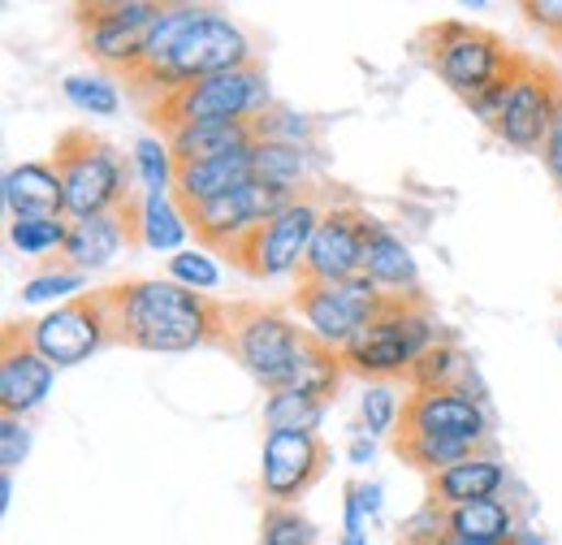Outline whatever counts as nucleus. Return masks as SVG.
<instances>
[{"instance_id": "obj_11", "label": "nucleus", "mask_w": 562, "mask_h": 545, "mask_svg": "<svg viewBox=\"0 0 562 545\" xmlns=\"http://www.w3.org/2000/svg\"><path fill=\"white\" fill-rule=\"evenodd\" d=\"M26 342L53 364V368H74V364H87L100 346L113 342V325H109V312H104V299L100 290L91 294H78L61 308H48L44 316H31V321H18Z\"/></svg>"}, {"instance_id": "obj_44", "label": "nucleus", "mask_w": 562, "mask_h": 545, "mask_svg": "<svg viewBox=\"0 0 562 545\" xmlns=\"http://www.w3.org/2000/svg\"><path fill=\"white\" fill-rule=\"evenodd\" d=\"M355 489H359L363 515H368V520H372V515H381V498H385V489H381L376 480H355Z\"/></svg>"}, {"instance_id": "obj_3", "label": "nucleus", "mask_w": 562, "mask_h": 545, "mask_svg": "<svg viewBox=\"0 0 562 545\" xmlns=\"http://www.w3.org/2000/svg\"><path fill=\"white\" fill-rule=\"evenodd\" d=\"M53 165L66 191V216L82 221V216H100V212H122L135 204L131 196V178L135 165H126V156L104 143L100 135L74 126L57 138L53 147Z\"/></svg>"}, {"instance_id": "obj_46", "label": "nucleus", "mask_w": 562, "mask_h": 545, "mask_svg": "<svg viewBox=\"0 0 562 545\" xmlns=\"http://www.w3.org/2000/svg\"><path fill=\"white\" fill-rule=\"evenodd\" d=\"M13 502V472H0V511H9Z\"/></svg>"}, {"instance_id": "obj_30", "label": "nucleus", "mask_w": 562, "mask_h": 545, "mask_svg": "<svg viewBox=\"0 0 562 545\" xmlns=\"http://www.w3.org/2000/svg\"><path fill=\"white\" fill-rule=\"evenodd\" d=\"M394 446H398V455H403L412 468H420L428 477H437L441 468H450V464L476 455V446H468V442H450V437H432V433H407V429L394 433Z\"/></svg>"}, {"instance_id": "obj_17", "label": "nucleus", "mask_w": 562, "mask_h": 545, "mask_svg": "<svg viewBox=\"0 0 562 545\" xmlns=\"http://www.w3.org/2000/svg\"><path fill=\"white\" fill-rule=\"evenodd\" d=\"M57 368L26 342L22 325L9 321L4 338H0V408L4 415H31L48 394H53Z\"/></svg>"}, {"instance_id": "obj_18", "label": "nucleus", "mask_w": 562, "mask_h": 545, "mask_svg": "<svg viewBox=\"0 0 562 545\" xmlns=\"http://www.w3.org/2000/svg\"><path fill=\"white\" fill-rule=\"evenodd\" d=\"M131 243H139V204L70 221V238H66L61 260L78 272L109 269L122 256V247H131Z\"/></svg>"}, {"instance_id": "obj_21", "label": "nucleus", "mask_w": 562, "mask_h": 545, "mask_svg": "<svg viewBox=\"0 0 562 545\" xmlns=\"http://www.w3.org/2000/svg\"><path fill=\"white\" fill-rule=\"evenodd\" d=\"M502 485H506V464L490 451H476V455L441 468L437 477H428V498L441 507H468L481 498H497Z\"/></svg>"}, {"instance_id": "obj_48", "label": "nucleus", "mask_w": 562, "mask_h": 545, "mask_svg": "<svg viewBox=\"0 0 562 545\" xmlns=\"http://www.w3.org/2000/svg\"><path fill=\"white\" fill-rule=\"evenodd\" d=\"M559 74H562V69H559Z\"/></svg>"}, {"instance_id": "obj_20", "label": "nucleus", "mask_w": 562, "mask_h": 545, "mask_svg": "<svg viewBox=\"0 0 562 545\" xmlns=\"http://www.w3.org/2000/svg\"><path fill=\"white\" fill-rule=\"evenodd\" d=\"M363 277H372L390 299L420 303V265H416L412 247L376 216H372L368 247H363Z\"/></svg>"}, {"instance_id": "obj_38", "label": "nucleus", "mask_w": 562, "mask_h": 545, "mask_svg": "<svg viewBox=\"0 0 562 545\" xmlns=\"http://www.w3.org/2000/svg\"><path fill=\"white\" fill-rule=\"evenodd\" d=\"M31 424L22 415H4L0 420V472H18L31 459Z\"/></svg>"}, {"instance_id": "obj_45", "label": "nucleus", "mask_w": 562, "mask_h": 545, "mask_svg": "<svg viewBox=\"0 0 562 545\" xmlns=\"http://www.w3.org/2000/svg\"><path fill=\"white\" fill-rule=\"evenodd\" d=\"M372 451H376V446H372V437H368L363 429H355V437H351V464H368V459H372Z\"/></svg>"}, {"instance_id": "obj_43", "label": "nucleus", "mask_w": 562, "mask_h": 545, "mask_svg": "<svg viewBox=\"0 0 562 545\" xmlns=\"http://www.w3.org/2000/svg\"><path fill=\"white\" fill-rule=\"evenodd\" d=\"M541 160H546L550 178L559 182V191H562V104H559V113H554V126H550V135H546V147H541Z\"/></svg>"}, {"instance_id": "obj_33", "label": "nucleus", "mask_w": 562, "mask_h": 545, "mask_svg": "<svg viewBox=\"0 0 562 545\" xmlns=\"http://www.w3.org/2000/svg\"><path fill=\"white\" fill-rule=\"evenodd\" d=\"M135 174L143 182V196H173V178H178V160L169 152L165 135H143L135 143V156H131Z\"/></svg>"}, {"instance_id": "obj_10", "label": "nucleus", "mask_w": 562, "mask_h": 545, "mask_svg": "<svg viewBox=\"0 0 562 545\" xmlns=\"http://www.w3.org/2000/svg\"><path fill=\"white\" fill-rule=\"evenodd\" d=\"M562 104V74L546 62L519 57V66L510 74L502 113L493 122V135L515 152H541L546 135L554 126V113Z\"/></svg>"}, {"instance_id": "obj_25", "label": "nucleus", "mask_w": 562, "mask_h": 545, "mask_svg": "<svg viewBox=\"0 0 562 545\" xmlns=\"http://www.w3.org/2000/svg\"><path fill=\"white\" fill-rule=\"evenodd\" d=\"M191 238V216L178 204V196H143L139 200V243L151 252L178 256L187 252Z\"/></svg>"}, {"instance_id": "obj_23", "label": "nucleus", "mask_w": 562, "mask_h": 545, "mask_svg": "<svg viewBox=\"0 0 562 545\" xmlns=\"http://www.w3.org/2000/svg\"><path fill=\"white\" fill-rule=\"evenodd\" d=\"M446 533L476 545H510L515 542V511L502 498H481L468 507H446Z\"/></svg>"}, {"instance_id": "obj_2", "label": "nucleus", "mask_w": 562, "mask_h": 545, "mask_svg": "<svg viewBox=\"0 0 562 545\" xmlns=\"http://www.w3.org/2000/svg\"><path fill=\"white\" fill-rule=\"evenodd\" d=\"M100 299L113 325V342L135 351L187 355L195 346L225 338V308L169 277H131L104 286Z\"/></svg>"}, {"instance_id": "obj_41", "label": "nucleus", "mask_w": 562, "mask_h": 545, "mask_svg": "<svg viewBox=\"0 0 562 545\" xmlns=\"http://www.w3.org/2000/svg\"><path fill=\"white\" fill-rule=\"evenodd\" d=\"M363 502H359V489L347 485V493H342V545H368L363 542Z\"/></svg>"}, {"instance_id": "obj_15", "label": "nucleus", "mask_w": 562, "mask_h": 545, "mask_svg": "<svg viewBox=\"0 0 562 545\" xmlns=\"http://www.w3.org/2000/svg\"><path fill=\"white\" fill-rule=\"evenodd\" d=\"M372 216L355 204L325 208L299 281H351L363 272V247H368Z\"/></svg>"}, {"instance_id": "obj_31", "label": "nucleus", "mask_w": 562, "mask_h": 545, "mask_svg": "<svg viewBox=\"0 0 562 545\" xmlns=\"http://www.w3.org/2000/svg\"><path fill=\"white\" fill-rule=\"evenodd\" d=\"M70 238V216H9V243L22 256H61Z\"/></svg>"}, {"instance_id": "obj_35", "label": "nucleus", "mask_w": 562, "mask_h": 545, "mask_svg": "<svg viewBox=\"0 0 562 545\" xmlns=\"http://www.w3.org/2000/svg\"><path fill=\"white\" fill-rule=\"evenodd\" d=\"M165 277L178 281V286H187V290H195V294H209V290L221 286L216 252H209V247H187V252H178V256L165 260Z\"/></svg>"}, {"instance_id": "obj_26", "label": "nucleus", "mask_w": 562, "mask_h": 545, "mask_svg": "<svg viewBox=\"0 0 562 545\" xmlns=\"http://www.w3.org/2000/svg\"><path fill=\"white\" fill-rule=\"evenodd\" d=\"M342 377H347L342 351H329V346H321V342H307L303 355H299V364H294V372H290V381H285V390H299V394H307V399L329 403V399L338 394Z\"/></svg>"}, {"instance_id": "obj_16", "label": "nucleus", "mask_w": 562, "mask_h": 545, "mask_svg": "<svg viewBox=\"0 0 562 545\" xmlns=\"http://www.w3.org/2000/svg\"><path fill=\"white\" fill-rule=\"evenodd\" d=\"M407 433H432L468 446H485L490 437V411L472 390H412L403 411Z\"/></svg>"}, {"instance_id": "obj_7", "label": "nucleus", "mask_w": 562, "mask_h": 545, "mask_svg": "<svg viewBox=\"0 0 562 545\" xmlns=\"http://www.w3.org/2000/svg\"><path fill=\"white\" fill-rule=\"evenodd\" d=\"M437 342L446 338L437 334V321L428 316L424 303L390 299V308L342 351V364L363 381H394V377H407L412 364Z\"/></svg>"}, {"instance_id": "obj_8", "label": "nucleus", "mask_w": 562, "mask_h": 545, "mask_svg": "<svg viewBox=\"0 0 562 545\" xmlns=\"http://www.w3.org/2000/svg\"><path fill=\"white\" fill-rule=\"evenodd\" d=\"M390 308V294L372 277H351V281H299L290 294V312L307 330V338L347 351L381 312Z\"/></svg>"}, {"instance_id": "obj_34", "label": "nucleus", "mask_w": 562, "mask_h": 545, "mask_svg": "<svg viewBox=\"0 0 562 545\" xmlns=\"http://www.w3.org/2000/svg\"><path fill=\"white\" fill-rule=\"evenodd\" d=\"M61 91L78 113H91V118H113L122 109V91L104 74H66Z\"/></svg>"}, {"instance_id": "obj_6", "label": "nucleus", "mask_w": 562, "mask_h": 545, "mask_svg": "<svg viewBox=\"0 0 562 545\" xmlns=\"http://www.w3.org/2000/svg\"><path fill=\"white\" fill-rule=\"evenodd\" d=\"M265 113H269V78L256 62L187 82L151 104V118L160 122L165 135L178 126H204V122H256Z\"/></svg>"}, {"instance_id": "obj_32", "label": "nucleus", "mask_w": 562, "mask_h": 545, "mask_svg": "<svg viewBox=\"0 0 562 545\" xmlns=\"http://www.w3.org/2000/svg\"><path fill=\"white\" fill-rule=\"evenodd\" d=\"M403 411L407 399L390 386V381H368L363 394H359V424L368 437H390L403 429Z\"/></svg>"}, {"instance_id": "obj_42", "label": "nucleus", "mask_w": 562, "mask_h": 545, "mask_svg": "<svg viewBox=\"0 0 562 545\" xmlns=\"http://www.w3.org/2000/svg\"><path fill=\"white\" fill-rule=\"evenodd\" d=\"M524 13H528V22H532V26H541V31H550L554 40H562V4H550V0H528V4H524Z\"/></svg>"}, {"instance_id": "obj_37", "label": "nucleus", "mask_w": 562, "mask_h": 545, "mask_svg": "<svg viewBox=\"0 0 562 545\" xmlns=\"http://www.w3.org/2000/svg\"><path fill=\"white\" fill-rule=\"evenodd\" d=\"M82 286H87V272L70 269V265L44 269L22 281V303H53V308H61V303H70V299L82 294Z\"/></svg>"}, {"instance_id": "obj_4", "label": "nucleus", "mask_w": 562, "mask_h": 545, "mask_svg": "<svg viewBox=\"0 0 562 545\" xmlns=\"http://www.w3.org/2000/svg\"><path fill=\"white\" fill-rule=\"evenodd\" d=\"M307 330L294 312L269 308V303H229L225 308V338L221 346L265 386L281 390L307 346Z\"/></svg>"}, {"instance_id": "obj_9", "label": "nucleus", "mask_w": 562, "mask_h": 545, "mask_svg": "<svg viewBox=\"0 0 562 545\" xmlns=\"http://www.w3.org/2000/svg\"><path fill=\"white\" fill-rule=\"evenodd\" d=\"M325 208L312 196H299L294 204L278 212L269 225H260L251 238H243L229 260L256 281H278V277H303V260L312 247V234L321 225Z\"/></svg>"}, {"instance_id": "obj_28", "label": "nucleus", "mask_w": 562, "mask_h": 545, "mask_svg": "<svg viewBox=\"0 0 562 545\" xmlns=\"http://www.w3.org/2000/svg\"><path fill=\"white\" fill-rule=\"evenodd\" d=\"M256 178L299 196L307 187V152L278 138H256Z\"/></svg>"}, {"instance_id": "obj_39", "label": "nucleus", "mask_w": 562, "mask_h": 545, "mask_svg": "<svg viewBox=\"0 0 562 545\" xmlns=\"http://www.w3.org/2000/svg\"><path fill=\"white\" fill-rule=\"evenodd\" d=\"M251 126H256V138H278V143H294V147H303L312 138V122L299 118V113H290V109H269Z\"/></svg>"}, {"instance_id": "obj_29", "label": "nucleus", "mask_w": 562, "mask_h": 545, "mask_svg": "<svg viewBox=\"0 0 562 545\" xmlns=\"http://www.w3.org/2000/svg\"><path fill=\"white\" fill-rule=\"evenodd\" d=\"M325 420V403L299 390H269L265 394V429L269 433H316Z\"/></svg>"}, {"instance_id": "obj_22", "label": "nucleus", "mask_w": 562, "mask_h": 545, "mask_svg": "<svg viewBox=\"0 0 562 545\" xmlns=\"http://www.w3.org/2000/svg\"><path fill=\"white\" fill-rule=\"evenodd\" d=\"M9 216H66V191L53 160H26L4 174Z\"/></svg>"}, {"instance_id": "obj_47", "label": "nucleus", "mask_w": 562, "mask_h": 545, "mask_svg": "<svg viewBox=\"0 0 562 545\" xmlns=\"http://www.w3.org/2000/svg\"><path fill=\"white\" fill-rule=\"evenodd\" d=\"M441 545H476V542H459V537H446Z\"/></svg>"}, {"instance_id": "obj_24", "label": "nucleus", "mask_w": 562, "mask_h": 545, "mask_svg": "<svg viewBox=\"0 0 562 545\" xmlns=\"http://www.w3.org/2000/svg\"><path fill=\"white\" fill-rule=\"evenodd\" d=\"M169 152L178 165L187 160H212V156H225L234 147H247L256 143V126L251 122H204V126H178L165 135Z\"/></svg>"}, {"instance_id": "obj_40", "label": "nucleus", "mask_w": 562, "mask_h": 545, "mask_svg": "<svg viewBox=\"0 0 562 545\" xmlns=\"http://www.w3.org/2000/svg\"><path fill=\"white\" fill-rule=\"evenodd\" d=\"M446 537H450L446 533V507L432 498L403 524V545H441Z\"/></svg>"}, {"instance_id": "obj_19", "label": "nucleus", "mask_w": 562, "mask_h": 545, "mask_svg": "<svg viewBox=\"0 0 562 545\" xmlns=\"http://www.w3.org/2000/svg\"><path fill=\"white\" fill-rule=\"evenodd\" d=\"M256 178V143L247 147H234L225 156H212V160H187L178 165V178H173V196L178 204L187 208H204L238 187H247Z\"/></svg>"}, {"instance_id": "obj_12", "label": "nucleus", "mask_w": 562, "mask_h": 545, "mask_svg": "<svg viewBox=\"0 0 562 545\" xmlns=\"http://www.w3.org/2000/svg\"><path fill=\"white\" fill-rule=\"evenodd\" d=\"M74 13H78L87 53L131 78L143 62V48H147L151 22L160 18V4H147V0H95V4H78Z\"/></svg>"}, {"instance_id": "obj_1", "label": "nucleus", "mask_w": 562, "mask_h": 545, "mask_svg": "<svg viewBox=\"0 0 562 545\" xmlns=\"http://www.w3.org/2000/svg\"><path fill=\"white\" fill-rule=\"evenodd\" d=\"M243 66H251V40L234 18L204 4H160L143 62L131 74V87L165 100L187 82Z\"/></svg>"}, {"instance_id": "obj_14", "label": "nucleus", "mask_w": 562, "mask_h": 545, "mask_svg": "<svg viewBox=\"0 0 562 545\" xmlns=\"http://www.w3.org/2000/svg\"><path fill=\"white\" fill-rule=\"evenodd\" d=\"M329 468L321 433H265L260 451V498L269 507H294Z\"/></svg>"}, {"instance_id": "obj_36", "label": "nucleus", "mask_w": 562, "mask_h": 545, "mask_svg": "<svg viewBox=\"0 0 562 545\" xmlns=\"http://www.w3.org/2000/svg\"><path fill=\"white\" fill-rule=\"evenodd\" d=\"M260 545H321V533L299 507H265Z\"/></svg>"}, {"instance_id": "obj_27", "label": "nucleus", "mask_w": 562, "mask_h": 545, "mask_svg": "<svg viewBox=\"0 0 562 545\" xmlns=\"http://www.w3.org/2000/svg\"><path fill=\"white\" fill-rule=\"evenodd\" d=\"M468 381H472V364L454 342H437L407 372L412 390H468Z\"/></svg>"}, {"instance_id": "obj_13", "label": "nucleus", "mask_w": 562, "mask_h": 545, "mask_svg": "<svg viewBox=\"0 0 562 545\" xmlns=\"http://www.w3.org/2000/svg\"><path fill=\"white\" fill-rule=\"evenodd\" d=\"M294 200H299L294 191H281V187L251 178L247 187H238V191H229V196H221V200H212L204 208H191L187 216H191V230H195L200 247L229 256L243 238H251L260 225H269Z\"/></svg>"}, {"instance_id": "obj_5", "label": "nucleus", "mask_w": 562, "mask_h": 545, "mask_svg": "<svg viewBox=\"0 0 562 545\" xmlns=\"http://www.w3.org/2000/svg\"><path fill=\"white\" fill-rule=\"evenodd\" d=\"M424 57L432 74L454 91L463 96L468 104L476 96L493 91L497 82H506L515 66H519V53L506 48L502 35H493L485 26H472V22H437L424 31Z\"/></svg>"}]
</instances>
